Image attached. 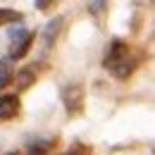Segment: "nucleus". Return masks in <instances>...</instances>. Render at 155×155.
<instances>
[{
    "label": "nucleus",
    "instance_id": "obj_1",
    "mask_svg": "<svg viewBox=\"0 0 155 155\" xmlns=\"http://www.w3.org/2000/svg\"><path fill=\"white\" fill-rule=\"evenodd\" d=\"M127 58H129V45H127L124 41H112L103 62H105V67L110 69V67H115L117 62H122V60H127Z\"/></svg>",
    "mask_w": 155,
    "mask_h": 155
},
{
    "label": "nucleus",
    "instance_id": "obj_7",
    "mask_svg": "<svg viewBox=\"0 0 155 155\" xmlns=\"http://www.w3.org/2000/svg\"><path fill=\"white\" fill-rule=\"evenodd\" d=\"M10 62H12L10 58L0 60V91H2V88H7V86L12 84V79H15V74L10 72Z\"/></svg>",
    "mask_w": 155,
    "mask_h": 155
},
{
    "label": "nucleus",
    "instance_id": "obj_10",
    "mask_svg": "<svg viewBox=\"0 0 155 155\" xmlns=\"http://www.w3.org/2000/svg\"><path fill=\"white\" fill-rule=\"evenodd\" d=\"M26 34H29V31H26L24 26H17V29H10V41H12V43H17V41H21L24 36H26Z\"/></svg>",
    "mask_w": 155,
    "mask_h": 155
},
{
    "label": "nucleus",
    "instance_id": "obj_14",
    "mask_svg": "<svg viewBox=\"0 0 155 155\" xmlns=\"http://www.w3.org/2000/svg\"><path fill=\"white\" fill-rule=\"evenodd\" d=\"M36 7H38V10H48V7H50V2H36Z\"/></svg>",
    "mask_w": 155,
    "mask_h": 155
},
{
    "label": "nucleus",
    "instance_id": "obj_2",
    "mask_svg": "<svg viewBox=\"0 0 155 155\" xmlns=\"http://www.w3.org/2000/svg\"><path fill=\"white\" fill-rule=\"evenodd\" d=\"M62 100H64V105H67L69 112H77L81 107V103H84V91L79 86H67L62 91Z\"/></svg>",
    "mask_w": 155,
    "mask_h": 155
},
{
    "label": "nucleus",
    "instance_id": "obj_8",
    "mask_svg": "<svg viewBox=\"0 0 155 155\" xmlns=\"http://www.w3.org/2000/svg\"><path fill=\"white\" fill-rule=\"evenodd\" d=\"M15 81H17V86H19V88H29V86L36 81V74H34V69H31V67H24V69H19V74L15 77Z\"/></svg>",
    "mask_w": 155,
    "mask_h": 155
},
{
    "label": "nucleus",
    "instance_id": "obj_4",
    "mask_svg": "<svg viewBox=\"0 0 155 155\" xmlns=\"http://www.w3.org/2000/svg\"><path fill=\"white\" fill-rule=\"evenodd\" d=\"M62 24H64L62 17H55V19H50L48 24H45V29H43V48H50V45L55 43L60 29H62Z\"/></svg>",
    "mask_w": 155,
    "mask_h": 155
},
{
    "label": "nucleus",
    "instance_id": "obj_3",
    "mask_svg": "<svg viewBox=\"0 0 155 155\" xmlns=\"http://www.w3.org/2000/svg\"><path fill=\"white\" fill-rule=\"evenodd\" d=\"M17 112H19V98L15 93L0 96V119H12Z\"/></svg>",
    "mask_w": 155,
    "mask_h": 155
},
{
    "label": "nucleus",
    "instance_id": "obj_13",
    "mask_svg": "<svg viewBox=\"0 0 155 155\" xmlns=\"http://www.w3.org/2000/svg\"><path fill=\"white\" fill-rule=\"evenodd\" d=\"M88 10H93V15H100V10H105V2H91Z\"/></svg>",
    "mask_w": 155,
    "mask_h": 155
},
{
    "label": "nucleus",
    "instance_id": "obj_5",
    "mask_svg": "<svg viewBox=\"0 0 155 155\" xmlns=\"http://www.w3.org/2000/svg\"><path fill=\"white\" fill-rule=\"evenodd\" d=\"M31 43H34V34L29 31L26 36L21 41H17V43H12V53H10V60H19L24 58L26 53H29V48H31Z\"/></svg>",
    "mask_w": 155,
    "mask_h": 155
},
{
    "label": "nucleus",
    "instance_id": "obj_11",
    "mask_svg": "<svg viewBox=\"0 0 155 155\" xmlns=\"http://www.w3.org/2000/svg\"><path fill=\"white\" fill-rule=\"evenodd\" d=\"M45 150H48V146H45V143H36V146H31V148H29V153H26V155H45Z\"/></svg>",
    "mask_w": 155,
    "mask_h": 155
},
{
    "label": "nucleus",
    "instance_id": "obj_15",
    "mask_svg": "<svg viewBox=\"0 0 155 155\" xmlns=\"http://www.w3.org/2000/svg\"><path fill=\"white\" fill-rule=\"evenodd\" d=\"M7 155H15V153H7Z\"/></svg>",
    "mask_w": 155,
    "mask_h": 155
},
{
    "label": "nucleus",
    "instance_id": "obj_6",
    "mask_svg": "<svg viewBox=\"0 0 155 155\" xmlns=\"http://www.w3.org/2000/svg\"><path fill=\"white\" fill-rule=\"evenodd\" d=\"M110 72H112V77H117V79H127L134 72V62L127 58V60H122V62H117L115 67H110Z\"/></svg>",
    "mask_w": 155,
    "mask_h": 155
},
{
    "label": "nucleus",
    "instance_id": "obj_12",
    "mask_svg": "<svg viewBox=\"0 0 155 155\" xmlns=\"http://www.w3.org/2000/svg\"><path fill=\"white\" fill-rule=\"evenodd\" d=\"M64 155H88V150H86L84 146H74L69 153H64Z\"/></svg>",
    "mask_w": 155,
    "mask_h": 155
},
{
    "label": "nucleus",
    "instance_id": "obj_9",
    "mask_svg": "<svg viewBox=\"0 0 155 155\" xmlns=\"http://www.w3.org/2000/svg\"><path fill=\"white\" fill-rule=\"evenodd\" d=\"M19 19H21V15H19V12L0 7V24H10V21H19Z\"/></svg>",
    "mask_w": 155,
    "mask_h": 155
}]
</instances>
